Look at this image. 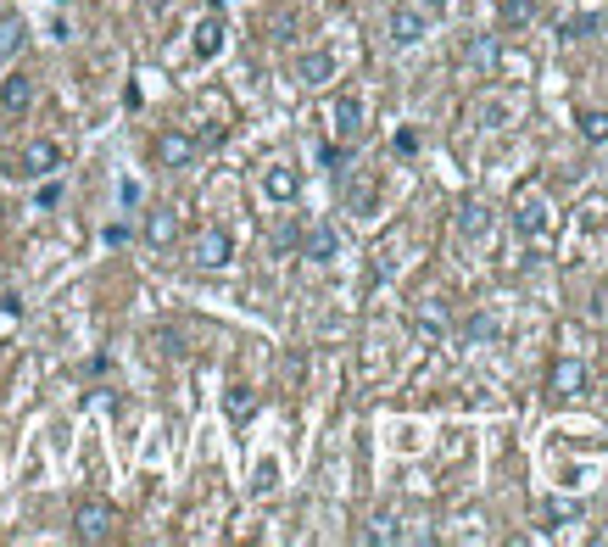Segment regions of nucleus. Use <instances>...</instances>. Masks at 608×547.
Instances as JSON below:
<instances>
[{
	"instance_id": "nucleus-2",
	"label": "nucleus",
	"mask_w": 608,
	"mask_h": 547,
	"mask_svg": "<svg viewBox=\"0 0 608 547\" xmlns=\"http://www.w3.org/2000/svg\"><path fill=\"white\" fill-rule=\"evenodd\" d=\"M73 536H79V542H107V536H112V508H107V503H79Z\"/></svg>"
},
{
	"instance_id": "nucleus-10",
	"label": "nucleus",
	"mask_w": 608,
	"mask_h": 547,
	"mask_svg": "<svg viewBox=\"0 0 608 547\" xmlns=\"http://www.w3.org/2000/svg\"><path fill=\"white\" fill-rule=\"evenodd\" d=\"M419 34H425V23L413 17L407 6H402V12H391V40H397V45H413V40H419Z\"/></svg>"
},
{
	"instance_id": "nucleus-5",
	"label": "nucleus",
	"mask_w": 608,
	"mask_h": 547,
	"mask_svg": "<svg viewBox=\"0 0 608 547\" xmlns=\"http://www.w3.org/2000/svg\"><path fill=\"white\" fill-rule=\"evenodd\" d=\"M190 156H196V140H184V135H156V163H163V168H184Z\"/></svg>"
},
{
	"instance_id": "nucleus-7",
	"label": "nucleus",
	"mask_w": 608,
	"mask_h": 547,
	"mask_svg": "<svg viewBox=\"0 0 608 547\" xmlns=\"http://www.w3.org/2000/svg\"><path fill=\"white\" fill-rule=\"evenodd\" d=\"M173 235H179V218H173L168 207H156V212L145 218V240H151V246H173Z\"/></svg>"
},
{
	"instance_id": "nucleus-4",
	"label": "nucleus",
	"mask_w": 608,
	"mask_h": 547,
	"mask_svg": "<svg viewBox=\"0 0 608 547\" xmlns=\"http://www.w3.org/2000/svg\"><path fill=\"white\" fill-rule=\"evenodd\" d=\"M28 101H34V79H28V73H12L6 84H0V107H6L12 118L28 112Z\"/></svg>"
},
{
	"instance_id": "nucleus-9",
	"label": "nucleus",
	"mask_w": 608,
	"mask_h": 547,
	"mask_svg": "<svg viewBox=\"0 0 608 547\" xmlns=\"http://www.w3.org/2000/svg\"><path fill=\"white\" fill-rule=\"evenodd\" d=\"M263 190H268L274 202H291V196H296V174H291V168H268V174H263Z\"/></svg>"
},
{
	"instance_id": "nucleus-13",
	"label": "nucleus",
	"mask_w": 608,
	"mask_h": 547,
	"mask_svg": "<svg viewBox=\"0 0 608 547\" xmlns=\"http://www.w3.org/2000/svg\"><path fill=\"white\" fill-rule=\"evenodd\" d=\"M218 45H223V23L207 17V23L196 28V56H218Z\"/></svg>"
},
{
	"instance_id": "nucleus-14",
	"label": "nucleus",
	"mask_w": 608,
	"mask_h": 547,
	"mask_svg": "<svg viewBox=\"0 0 608 547\" xmlns=\"http://www.w3.org/2000/svg\"><path fill=\"white\" fill-rule=\"evenodd\" d=\"M251 408H257V397H251L246 385H235V391H229V420H246Z\"/></svg>"
},
{
	"instance_id": "nucleus-11",
	"label": "nucleus",
	"mask_w": 608,
	"mask_h": 547,
	"mask_svg": "<svg viewBox=\"0 0 608 547\" xmlns=\"http://www.w3.org/2000/svg\"><path fill=\"white\" fill-rule=\"evenodd\" d=\"M307 257H313V263H330V257H335V230H330V223H318V230L307 235Z\"/></svg>"
},
{
	"instance_id": "nucleus-12",
	"label": "nucleus",
	"mask_w": 608,
	"mask_h": 547,
	"mask_svg": "<svg viewBox=\"0 0 608 547\" xmlns=\"http://www.w3.org/2000/svg\"><path fill=\"white\" fill-rule=\"evenodd\" d=\"M23 34H28L23 17H0V61H6L12 51H23Z\"/></svg>"
},
{
	"instance_id": "nucleus-6",
	"label": "nucleus",
	"mask_w": 608,
	"mask_h": 547,
	"mask_svg": "<svg viewBox=\"0 0 608 547\" xmlns=\"http://www.w3.org/2000/svg\"><path fill=\"white\" fill-rule=\"evenodd\" d=\"M335 128H341V140H358V135H363V101H358V95H341Z\"/></svg>"
},
{
	"instance_id": "nucleus-8",
	"label": "nucleus",
	"mask_w": 608,
	"mask_h": 547,
	"mask_svg": "<svg viewBox=\"0 0 608 547\" xmlns=\"http://www.w3.org/2000/svg\"><path fill=\"white\" fill-rule=\"evenodd\" d=\"M330 73H335V61H330L324 51H313V56H302V61H296V79H302V84H324Z\"/></svg>"
},
{
	"instance_id": "nucleus-1",
	"label": "nucleus",
	"mask_w": 608,
	"mask_h": 547,
	"mask_svg": "<svg viewBox=\"0 0 608 547\" xmlns=\"http://www.w3.org/2000/svg\"><path fill=\"white\" fill-rule=\"evenodd\" d=\"M56 168H61V146H56V140H34V146H23V156H17L12 174H23V179H45V174H56Z\"/></svg>"
},
{
	"instance_id": "nucleus-3",
	"label": "nucleus",
	"mask_w": 608,
	"mask_h": 547,
	"mask_svg": "<svg viewBox=\"0 0 608 547\" xmlns=\"http://www.w3.org/2000/svg\"><path fill=\"white\" fill-rule=\"evenodd\" d=\"M196 263H201V269H218V263H229V235H223L218 223H207V230L196 235Z\"/></svg>"
}]
</instances>
